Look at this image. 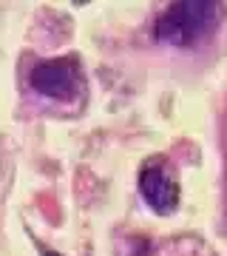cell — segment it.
Segmentation results:
<instances>
[{
    "label": "cell",
    "mask_w": 227,
    "mask_h": 256,
    "mask_svg": "<svg viewBox=\"0 0 227 256\" xmlns=\"http://www.w3.org/2000/svg\"><path fill=\"white\" fill-rule=\"evenodd\" d=\"M222 18H225V3H216V0L171 3L156 20L154 37L176 48H193L216 32Z\"/></svg>",
    "instance_id": "1"
},
{
    "label": "cell",
    "mask_w": 227,
    "mask_h": 256,
    "mask_svg": "<svg viewBox=\"0 0 227 256\" xmlns=\"http://www.w3.org/2000/svg\"><path fill=\"white\" fill-rule=\"evenodd\" d=\"M139 194H142V200L148 202V208L154 214L171 216L173 210L179 208L182 191L165 156H151L142 165V171H139Z\"/></svg>",
    "instance_id": "2"
},
{
    "label": "cell",
    "mask_w": 227,
    "mask_h": 256,
    "mask_svg": "<svg viewBox=\"0 0 227 256\" xmlns=\"http://www.w3.org/2000/svg\"><path fill=\"white\" fill-rule=\"evenodd\" d=\"M28 82L37 94L43 97H51V100H71L77 97L82 88V74H80V66L77 60H48V63H40L31 68L28 74Z\"/></svg>",
    "instance_id": "3"
},
{
    "label": "cell",
    "mask_w": 227,
    "mask_h": 256,
    "mask_svg": "<svg viewBox=\"0 0 227 256\" xmlns=\"http://www.w3.org/2000/svg\"><path fill=\"white\" fill-rule=\"evenodd\" d=\"M43 256H63V254H57V250H48V248H45V250H43Z\"/></svg>",
    "instance_id": "4"
}]
</instances>
